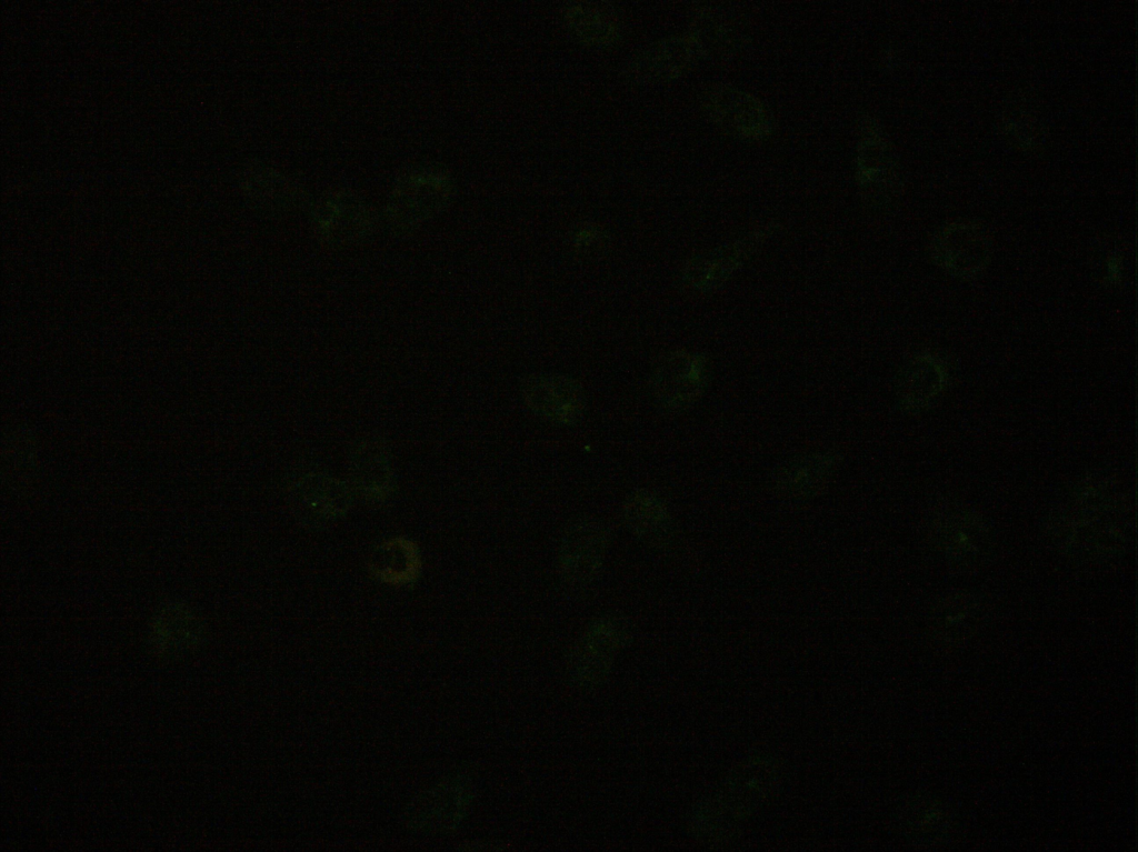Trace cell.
<instances>
[{
  "label": "cell",
  "mask_w": 1138,
  "mask_h": 852,
  "mask_svg": "<svg viewBox=\"0 0 1138 852\" xmlns=\"http://www.w3.org/2000/svg\"><path fill=\"white\" fill-rule=\"evenodd\" d=\"M1132 527L1130 499L1121 485L1105 477L1080 482L1051 517L1049 534L1066 555L1105 563L1120 557Z\"/></svg>",
  "instance_id": "cell-1"
},
{
  "label": "cell",
  "mask_w": 1138,
  "mask_h": 852,
  "mask_svg": "<svg viewBox=\"0 0 1138 852\" xmlns=\"http://www.w3.org/2000/svg\"><path fill=\"white\" fill-rule=\"evenodd\" d=\"M777 781L778 768L771 760L752 758L741 762L695 810L692 832L707 841L727 840L767 799Z\"/></svg>",
  "instance_id": "cell-2"
},
{
  "label": "cell",
  "mask_w": 1138,
  "mask_h": 852,
  "mask_svg": "<svg viewBox=\"0 0 1138 852\" xmlns=\"http://www.w3.org/2000/svg\"><path fill=\"white\" fill-rule=\"evenodd\" d=\"M928 535L942 558L960 571L980 569L992 553L994 539L985 519L957 503H942L934 509Z\"/></svg>",
  "instance_id": "cell-3"
},
{
  "label": "cell",
  "mask_w": 1138,
  "mask_h": 852,
  "mask_svg": "<svg viewBox=\"0 0 1138 852\" xmlns=\"http://www.w3.org/2000/svg\"><path fill=\"white\" fill-rule=\"evenodd\" d=\"M452 190L450 177L440 168L419 166L405 171L388 200L389 223L403 232L416 229L445 209Z\"/></svg>",
  "instance_id": "cell-4"
},
{
  "label": "cell",
  "mask_w": 1138,
  "mask_h": 852,
  "mask_svg": "<svg viewBox=\"0 0 1138 852\" xmlns=\"http://www.w3.org/2000/svg\"><path fill=\"white\" fill-rule=\"evenodd\" d=\"M610 530L600 520L578 519L566 529L558 550V570L571 589L588 587L601 571Z\"/></svg>",
  "instance_id": "cell-5"
},
{
  "label": "cell",
  "mask_w": 1138,
  "mask_h": 852,
  "mask_svg": "<svg viewBox=\"0 0 1138 852\" xmlns=\"http://www.w3.org/2000/svg\"><path fill=\"white\" fill-rule=\"evenodd\" d=\"M628 639V625L622 618L609 614L593 620L571 650L572 679L586 688L602 682Z\"/></svg>",
  "instance_id": "cell-6"
},
{
  "label": "cell",
  "mask_w": 1138,
  "mask_h": 852,
  "mask_svg": "<svg viewBox=\"0 0 1138 852\" xmlns=\"http://www.w3.org/2000/svg\"><path fill=\"white\" fill-rule=\"evenodd\" d=\"M702 107L718 128L740 139L762 140L773 130L768 108L751 93L728 84L709 88Z\"/></svg>",
  "instance_id": "cell-7"
},
{
  "label": "cell",
  "mask_w": 1138,
  "mask_h": 852,
  "mask_svg": "<svg viewBox=\"0 0 1138 852\" xmlns=\"http://www.w3.org/2000/svg\"><path fill=\"white\" fill-rule=\"evenodd\" d=\"M315 231L331 247H346L370 237L377 219L371 207L348 190L325 193L312 212Z\"/></svg>",
  "instance_id": "cell-8"
},
{
  "label": "cell",
  "mask_w": 1138,
  "mask_h": 852,
  "mask_svg": "<svg viewBox=\"0 0 1138 852\" xmlns=\"http://www.w3.org/2000/svg\"><path fill=\"white\" fill-rule=\"evenodd\" d=\"M856 180L862 200L871 208L886 204L896 191V162L888 141L871 118H865L860 123Z\"/></svg>",
  "instance_id": "cell-9"
},
{
  "label": "cell",
  "mask_w": 1138,
  "mask_h": 852,
  "mask_svg": "<svg viewBox=\"0 0 1138 852\" xmlns=\"http://www.w3.org/2000/svg\"><path fill=\"white\" fill-rule=\"evenodd\" d=\"M295 517L308 527H325L346 515L352 503L351 488L322 472H307L288 488Z\"/></svg>",
  "instance_id": "cell-10"
},
{
  "label": "cell",
  "mask_w": 1138,
  "mask_h": 852,
  "mask_svg": "<svg viewBox=\"0 0 1138 852\" xmlns=\"http://www.w3.org/2000/svg\"><path fill=\"white\" fill-rule=\"evenodd\" d=\"M708 365L703 355L683 350L668 353L656 367L651 390L659 405L671 412L692 405L703 393Z\"/></svg>",
  "instance_id": "cell-11"
},
{
  "label": "cell",
  "mask_w": 1138,
  "mask_h": 852,
  "mask_svg": "<svg viewBox=\"0 0 1138 852\" xmlns=\"http://www.w3.org/2000/svg\"><path fill=\"white\" fill-rule=\"evenodd\" d=\"M991 241L987 230L975 222H952L935 237L931 254L935 262L958 278H972L988 264Z\"/></svg>",
  "instance_id": "cell-12"
},
{
  "label": "cell",
  "mask_w": 1138,
  "mask_h": 852,
  "mask_svg": "<svg viewBox=\"0 0 1138 852\" xmlns=\"http://www.w3.org/2000/svg\"><path fill=\"white\" fill-rule=\"evenodd\" d=\"M522 397L535 414L559 425L577 423L586 405L581 385L561 374L530 377L523 383Z\"/></svg>",
  "instance_id": "cell-13"
},
{
  "label": "cell",
  "mask_w": 1138,
  "mask_h": 852,
  "mask_svg": "<svg viewBox=\"0 0 1138 852\" xmlns=\"http://www.w3.org/2000/svg\"><path fill=\"white\" fill-rule=\"evenodd\" d=\"M771 232V225L761 227L722 248L690 259L683 270L685 280L700 291L717 288L752 255Z\"/></svg>",
  "instance_id": "cell-14"
},
{
  "label": "cell",
  "mask_w": 1138,
  "mask_h": 852,
  "mask_svg": "<svg viewBox=\"0 0 1138 852\" xmlns=\"http://www.w3.org/2000/svg\"><path fill=\"white\" fill-rule=\"evenodd\" d=\"M948 370L944 361L929 352L911 358L899 374L897 395L900 408L910 414L927 410L945 391Z\"/></svg>",
  "instance_id": "cell-15"
},
{
  "label": "cell",
  "mask_w": 1138,
  "mask_h": 852,
  "mask_svg": "<svg viewBox=\"0 0 1138 852\" xmlns=\"http://www.w3.org/2000/svg\"><path fill=\"white\" fill-rule=\"evenodd\" d=\"M350 473L355 491L371 503H385L395 492L389 450L380 439H362L353 447Z\"/></svg>",
  "instance_id": "cell-16"
},
{
  "label": "cell",
  "mask_w": 1138,
  "mask_h": 852,
  "mask_svg": "<svg viewBox=\"0 0 1138 852\" xmlns=\"http://www.w3.org/2000/svg\"><path fill=\"white\" fill-rule=\"evenodd\" d=\"M702 57L726 58L737 53L747 42L745 21L726 8L706 7L695 16L688 33Z\"/></svg>",
  "instance_id": "cell-17"
},
{
  "label": "cell",
  "mask_w": 1138,
  "mask_h": 852,
  "mask_svg": "<svg viewBox=\"0 0 1138 852\" xmlns=\"http://www.w3.org/2000/svg\"><path fill=\"white\" fill-rule=\"evenodd\" d=\"M702 54L689 34L660 40L642 51L630 72L641 82H661L678 78Z\"/></svg>",
  "instance_id": "cell-18"
},
{
  "label": "cell",
  "mask_w": 1138,
  "mask_h": 852,
  "mask_svg": "<svg viewBox=\"0 0 1138 852\" xmlns=\"http://www.w3.org/2000/svg\"><path fill=\"white\" fill-rule=\"evenodd\" d=\"M203 625L194 612L178 602L162 605L150 624V641L162 655H178L201 643Z\"/></svg>",
  "instance_id": "cell-19"
},
{
  "label": "cell",
  "mask_w": 1138,
  "mask_h": 852,
  "mask_svg": "<svg viewBox=\"0 0 1138 852\" xmlns=\"http://www.w3.org/2000/svg\"><path fill=\"white\" fill-rule=\"evenodd\" d=\"M622 518L630 532L648 545L661 548L672 538L673 522L669 509L652 491L639 489L631 492L623 502Z\"/></svg>",
  "instance_id": "cell-20"
},
{
  "label": "cell",
  "mask_w": 1138,
  "mask_h": 852,
  "mask_svg": "<svg viewBox=\"0 0 1138 852\" xmlns=\"http://www.w3.org/2000/svg\"><path fill=\"white\" fill-rule=\"evenodd\" d=\"M982 615V604L975 595L964 591L950 593L932 610L930 630L936 640L956 644L977 630Z\"/></svg>",
  "instance_id": "cell-21"
},
{
  "label": "cell",
  "mask_w": 1138,
  "mask_h": 852,
  "mask_svg": "<svg viewBox=\"0 0 1138 852\" xmlns=\"http://www.w3.org/2000/svg\"><path fill=\"white\" fill-rule=\"evenodd\" d=\"M368 568L373 578L396 587L415 582L421 572L422 561L417 544L403 537L381 542L371 553Z\"/></svg>",
  "instance_id": "cell-22"
},
{
  "label": "cell",
  "mask_w": 1138,
  "mask_h": 852,
  "mask_svg": "<svg viewBox=\"0 0 1138 852\" xmlns=\"http://www.w3.org/2000/svg\"><path fill=\"white\" fill-rule=\"evenodd\" d=\"M836 465L830 452H815L789 461L776 478V489L791 499H807L829 482Z\"/></svg>",
  "instance_id": "cell-23"
},
{
  "label": "cell",
  "mask_w": 1138,
  "mask_h": 852,
  "mask_svg": "<svg viewBox=\"0 0 1138 852\" xmlns=\"http://www.w3.org/2000/svg\"><path fill=\"white\" fill-rule=\"evenodd\" d=\"M247 193L263 208L288 212L300 208L305 193L291 179L270 167H253L243 178Z\"/></svg>",
  "instance_id": "cell-24"
},
{
  "label": "cell",
  "mask_w": 1138,
  "mask_h": 852,
  "mask_svg": "<svg viewBox=\"0 0 1138 852\" xmlns=\"http://www.w3.org/2000/svg\"><path fill=\"white\" fill-rule=\"evenodd\" d=\"M565 19L572 33L589 46H608L619 36V17L607 3H575L566 10Z\"/></svg>",
  "instance_id": "cell-25"
},
{
  "label": "cell",
  "mask_w": 1138,
  "mask_h": 852,
  "mask_svg": "<svg viewBox=\"0 0 1138 852\" xmlns=\"http://www.w3.org/2000/svg\"><path fill=\"white\" fill-rule=\"evenodd\" d=\"M575 240L578 247H589L598 240V231L590 228L581 229Z\"/></svg>",
  "instance_id": "cell-26"
},
{
  "label": "cell",
  "mask_w": 1138,
  "mask_h": 852,
  "mask_svg": "<svg viewBox=\"0 0 1138 852\" xmlns=\"http://www.w3.org/2000/svg\"><path fill=\"white\" fill-rule=\"evenodd\" d=\"M1107 274L1110 280H1118L1121 274V263L1118 258H1111L1107 264Z\"/></svg>",
  "instance_id": "cell-27"
}]
</instances>
